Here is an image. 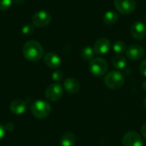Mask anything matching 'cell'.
<instances>
[{
    "label": "cell",
    "instance_id": "10",
    "mask_svg": "<svg viewBox=\"0 0 146 146\" xmlns=\"http://www.w3.org/2000/svg\"><path fill=\"white\" fill-rule=\"evenodd\" d=\"M110 48H111V43L110 39H108L107 38H100L97 39L93 45L94 52L98 55H104L108 53Z\"/></svg>",
    "mask_w": 146,
    "mask_h": 146
},
{
    "label": "cell",
    "instance_id": "23",
    "mask_svg": "<svg viewBox=\"0 0 146 146\" xmlns=\"http://www.w3.org/2000/svg\"><path fill=\"white\" fill-rule=\"evenodd\" d=\"M139 71L143 76L146 77V60L143 61L139 65Z\"/></svg>",
    "mask_w": 146,
    "mask_h": 146
},
{
    "label": "cell",
    "instance_id": "8",
    "mask_svg": "<svg viewBox=\"0 0 146 146\" xmlns=\"http://www.w3.org/2000/svg\"><path fill=\"white\" fill-rule=\"evenodd\" d=\"M123 146H143V140L140 135L135 131H129L123 135Z\"/></svg>",
    "mask_w": 146,
    "mask_h": 146
},
{
    "label": "cell",
    "instance_id": "26",
    "mask_svg": "<svg viewBox=\"0 0 146 146\" xmlns=\"http://www.w3.org/2000/svg\"><path fill=\"white\" fill-rule=\"evenodd\" d=\"M141 133H142V135L143 137L146 139V122H145L142 126V128H141Z\"/></svg>",
    "mask_w": 146,
    "mask_h": 146
},
{
    "label": "cell",
    "instance_id": "27",
    "mask_svg": "<svg viewBox=\"0 0 146 146\" xmlns=\"http://www.w3.org/2000/svg\"><path fill=\"white\" fill-rule=\"evenodd\" d=\"M143 90L146 92V80L143 83Z\"/></svg>",
    "mask_w": 146,
    "mask_h": 146
},
{
    "label": "cell",
    "instance_id": "29",
    "mask_svg": "<svg viewBox=\"0 0 146 146\" xmlns=\"http://www.w3.org/2000/svg\"><path fill=\"white\" fill-rule=\"evenodd\" d=\"M144 106H145V108L146 109V98L145 99V101H144Z\"/></svg>",
    "mask_w": 146,
    "mask_h": 146
},
{
    "label": "cell",
    "instance_id": "2",
    "mask_svg": "<svg viewBox=\"0 0 146 146\" xmlns=\"http://www.w3.org/2000/svg\"><path fill=\"white\" fill-rule=\"evenodd\" d=\"M104 84L105 86L111 90H118L121 88L125 83L124 75L116 70L109 72L104 77Z\"/></svg>",
    "mask_w": 146,
    "mask_h": 146
},
{
    "label": "cell",
    "instance_id": "9",
    "mask_svg": "<svg viewBox=\"0 0 146 146\" xmlns=\"http://www.w3.org/2000/svg\"><path fill=\"white\" fill-rule=\"evenodd\" d=\"M127 56L132 61H139L145 56V50L139 44H131L127 48Z\"/></svg>",
    "mask_w": 146,
    "mask_h": 146
},
{
    "label": "cell",
    "instance_id": "4",
    "mask_svg": "<svg viewBox=\"0 0 146 146\" xmlns=\"http://www.w3.org/2000/svg\"><path fill=\"white\" fill-rule=\"evenodd\" d=\"M90 71L96 77L104 76L108 70V62L102 57H96L92 59L90 62Z\"/></svg>",
    "mask_w": 146,
    "mask_h": 146
},
{
    "label": "cell",
    "instance_id": "22",
    "mask_svg": "<svg viewBox=\"0 0 146 146\" xmlns=\"http://www.w3.org/2000/svg\"><path fill=\"white\" fill-rule=\"evenodd\" d=\"M12 0H0V10H7L10 8Z\"/></svg>",
    "mask_w": 146,
    "mask_h": 146
},
{
    "label": "cell",
    "instance_id": "13",
    "mask_svg": "<svg viewBox=\"0 0 146 146\" xmlns=\"http://www.w3.org/2000/svg\"><path fill=\"white\" fill-rule=\"evenodd\" d=\"M9 110L15 115H22L27 110V103L21 99H15L11 102Z\"/></svg>",
    "mask_w": 146,
    "mask_h": 146
},
{
    "label": "cell",
    "instance_id": "30",
    "mask_svg": "<svg viewBox=\"0 0 146 146\" xmlns=\"http://www.w3.org/2000/svg\"><path fill=\"white\" fill-rule=\"evenodd\" d=\"M145 21H146V15H145Z\"/></svg>",
    "mask_w": 146,
    "mask_h": 146
},
{
    "label": "cell",
    "instance_id": "21",
    "mask_svg": "<svg viewBox=\"0 0 146 146\" xmlns=\"http://www.w3.org/2000/svg\"><path fill=\"white\" fill-rule=\"evenodd\" d=\"M51 77H52V80L55 82L58 83V82H60V81L62 80V79H63V74H62V72L61 70H56V71H54L52 73Z\"/></svg>",
    "mask_w": 146,
    "mask_h": 146
},
{
    "label": "cell",
    "instance_id": "16",
    "mask_svg": "<svg viewBox=\"0 0 146 146\" xmlns=\"http://www.w3.org/2000/svg\"><path fill=\"white\" fill-rule=\"evenodd\" d=\"M76 142V137L73 133H64L60 140L61 146H74Z\"/></svg>",
    "mask_w": 146,
    "mask_h": 146
},
{
    "label": "cell",
    "instance_id": "20",
    "mask_svg": "<svg viewBox=\"0 0 146 146\" xmlns=\"http://www.w3.org/2000/svg\"><path fill=\"white\" fill-rule=\"evenodd\" d=\"M34 31V27L31 24H26L21 28V33L24 35H31Z\"/></svg>",
    "mask_w": 146,
    "mask_h": 146
},
{
    "label": "cell",
    "instance_id": "17",
    "mask_svg": "<svg viewBox=\"0 0 146 146\" xmlns=\"http://www.w3.org/2000/svg\"><path fill=\"white\" fill-rule=\"evenodd\" d=\"M112 64L117 69H123L127 66V59L122 55H116L112 59Z\"/></svg>",
    "mask_w": 146,
    "mask_h": 146
},
{
    "label": "cell",
    "instance_id": "18",
    "mask_svg": "<svg viewBox=\"0 0 146 146\" xmlns=\"http://www.w3.org/2000/svg\"><path fill=\"white\" fill-rule=\"evenodd\" d=\"M113 50L117 54V55H121L127 50V45L126 44L121 41V40H116L113 44Z\"/></svg>",
    "mask_w": 146,
    "mask_h": 146
},
{
    "label": "cell",
    "instance_id": "3",
    "mask_svg": "<svg viewBox=\"0 0 146 146\" xmlns=\"http://www.w3.org/2000/svg\"><path fill=\"white\" fill-rule=\"evenodd\" d=\"M31 112L37 119H44L50 114L51 106L46 101L38 100L32 104Z\"/></svg>",
    "mask_w": 146,
    "mask_h": 146
},
{
    "label": "cell",
    "instance_id": "25",
    "mask_svg": "<svg viewBox=\"0 0 146 146\" xmlns=\"http://www.w3.org/2000/svg\"><path fill=\"white\" fill-rule=\"evenodd\" d=\"M5 135V127L0 124V140L4 137Z\"/></svg>",
    "mask_w": 146,
    "mask_h": 146
},
{
    "label": "cell",
    "instance_id": "7",
    "mask_svg": "<svg viewBox=\"0 0 146 146\" xmlns=\"http://www.w3.org/2000/svg\"><path fill=\"white\" fill-rule=\"evenodd\" d=\"M114 3L116 9L123 15L133 13L136 8L135 0H115Z\"/></svg>",
    "mask_w": 146,
    "mask_h": 146
},
{
    "label": "cell",
    "instance_id": "12",
    "mask_svg": "<svg viewBox=\"0 0 146 146\" xmlns=\"http://www.w3.org/2000/svg\"><path fill=\"white\" fill-rule=\"evenodd\" d=\"M44 63L50 68H57L61 66L62 61L58 55L53 52L47 53L44 57Z\"/></svg>",
    "mask_w": 146,
    "mask_h": 146
},
{
    "label": "cell",
    "instance_id": "15",
    "mask_svg": "<svg viewBox=\"0 0 146 146\" xmlns=\"http://www.w3.org/2000/svg\"><path fill=\"white\" fill-rule=\"evenodd\" d=\"M119 20V15L114 10H109L104 13L103 16V21L107 25H113Z\"/></svg>",
    "mask_w": 146,
    "mask_h": 146
},
{
    "label": "cell",
    "instance_id": "19",
    "mask_svg": "<svg viewBox=\"0 0 146 146\" xmlns=\"http://www.w3.org/2000/svg\"><path fill=\"white\" fill-rule=\"evenodd\" d=\"M94 54H95L94 50L91 46H86L81 50V56L84 60H86V61L93 59Z\"/></svg>",
    "mask_w": 146,
    "mask_h": 146
},
{
    "label": "cell",
    "instance_id": "6",
    "mask_svg": "<svg viewBox=\"0 0 146 146\" xmlns=\"http://www.w3.org/2000/svg\"><path fill=\"white\" fill-rule=\"evenodd\" d=\"M63 94V89L62 87V86L58 83H55V84H51L50 85L44 92V96L45 98L52 102L57 101L59 100L62 96Z\"/></svg>",
    "mask_w": 146,
    "mask_h": 146
},
{
    "label": "cell",
    "instance_id": "5",
    "mask_svg": "<svg viewBox=\"0 0 146 146\" xmlns=\"http://www.w3.org/2000/svg\"><path fill=\"white\" fill-rule=\"evenodd\" d=\"M51 21V15L48 11L40 10L36 12L32 19L33 24L38 27H44L50 24Z\"/></svg>",
    "mask_w": 146,
    "mask_h": 146
},
{
    "label": "cell",
    "instance_id": "14",
    "mask_svg": "<svg viewBox=\"0 0 146 146\" xmlns=\"http://www.w3.org/2000/svg\"><path fill=\"white\" fill-rule=\"evenodd\" d=\"M64 88L69 93H76L80 91V84L78 80L74 78H68L64 80L63 83Z\"/></svg>",
    "mask_w": 146,
    "mask_h": 146
},
{
    "label": "cell",
    "instance_id": "11",
    "mask_svg": "<svg viewBox=\"0 0 146 146\" xmlns=\"http://www.w3.org/2000/svg\"><path fill=\"white\" fill-rule=\"evenodd\" d=\"M131 34L137 40H143L146 37V26L142 21H135L131 27Z\"/></svg>",
    "mask_w": 146,
    "mask_h": 146
},
{
    "label": "cell",
    "instance_id": "24",
    "mask_svg": "<svg viewBox=\"0 0 146 146\" xmlns=\"http://www.w3.org/2000/svg\"><path fill=\"white\" fill-rule=\"evenodd\" d=\"M4 127H5V130H7L8 132H11L14 129V124L12 122H8Z\"/></svg>",
    "mask_w": 146,
    "mask_h": 146
},
{
    "label": "cell",
    "instance_id": "1",
    "mask_svg": "<svg viewBox=\"0 0 146 146\" xmlns=\"http://www.w3.org/2000/svg\"><path fill=\"white\" fill-rule=\"evenodd\" d=\"M22 53L26 59L30 62L38 61L44 54L42 45L36 40H29L23 45Z\"/></svg>",
    "mask_w": 146,
    "mask_h": 146
},
{
    "label": "cell",
    "instance_id": "28",
    "mask_svg": "<svg viewBox=\"0 0 146 146\" xmlns=\"http://www.w3.org/2000/svg\"><path fill=\"white\" fill-rule=\"evenodd\" d=\"M15 3H22V1H21V0H13Z\"/></svg>",
    "mask_w": 146,
    "mask_h": 146
}]
</instances>
